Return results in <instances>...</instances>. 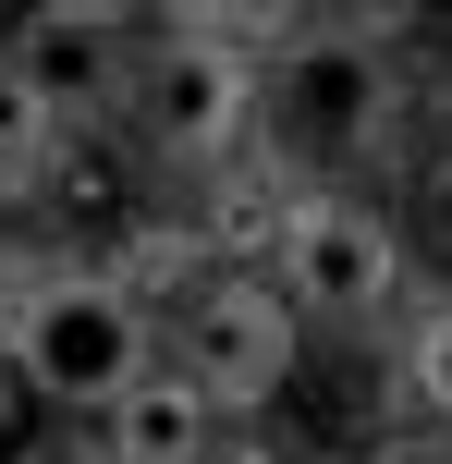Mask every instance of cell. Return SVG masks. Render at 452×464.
<instances>
[{
  "instance_id": "cell-4",
  "label": "cell",
  "mask_w": 452,
  "mask_h": 464,
  "mask_svg": "<svg viewBox=\"0 0 452 464\" xmlns=\"http://www.w3.org/2000/svg\"><path fill=\"white\" fill-rule=\"evenodd\" d=\"M269 281L306 330H367L404 305V220L367 196H282L269 208Z\"/></svg>"
},
{
  "instance_id": "cell-1",
  "label": "cell",
  "mask_w": 452,
  "mask_h": 464,
  "mask_svg": "<svg viewBox=\"0 0 452 464\" xmlns=\"http://www.w3.org/2000/svg\"><path fill=\"white\" fill-rule=\"evenodd\" d=\"M404 122V73H391V37L367 13L293 24L257 73V147L293 171V196H355V171L391 147Z\"/></svg>"
},
{
  "instance_id": "cell-10",
  "label": "cell",
  "mask_w": 452,
  "mask_h": 464,
  "mask_svg": "<svg viewBox=\"0 0 452 464\" xmlns=\"http://www.w3.org/2000/svg\"><path fill=\"white\" fill-rule=\"evenodd\" d=\"M404 392H416V416L452 428V294L416 318V343H404Z\"/></svg>"
},
{
  "instance_id": "cell-2",
  "label": "cell",
  "mask_w": 452,
  "mask_h": 464,
  "mask_svg": "<svg viewBox=\"0 0 452 464\" xmlns=\"http://www.w3.org/2000/svg\"><path fill=\"white\" fill-rule=\"evenodd\" d=\"M0 354L24 367V392H37L49 416H111V403L159 367V305L122 269H49V281H24Z\"/></svg>"
},
{
  "instance_id": "cell-7",
  "label": "cell",
  "mask_w": 452,
  "mask_h": 464,
  "mask_svg": "<svg viewBox=\"0 0 452 464\" xmlns=\"http://www.w3.org/2000/svg\"><path fill=\"white\" fill-rule=\"evenodd\" d=\"M98 440H111V464H220V403L159 354V367L98 416Z\"/></svg>"
},
{
  "instance_id": "cell-11",
  "label": "cell",
  "mask_w": 452,
  "mask_h": 464,
  "mask_svg": "<svg viewBox=\"0 0 452 464\" xmlns=\"http://www.w3.org/2000/svg\"><path fill=\"white\" fill-rule=\"evenodd\" d=\"M404 245H428L440 269H452V147H440L428 171H416V220H404Z\"/></svg>"
},
{
  "instance_id": "cell-14",
  "label": "cell",
  "mask_w": 452,
  "mask_h": 464,
  "mask_svg": "<svg viewBox=\"0 0 452 464\" xmlns=\"http://www.w3.org/2000/svg\"><path fill=\"white\" fill-rule=\"evenodd\" d=\"M24 464H111V440H98V428H49Z\"/></svg>"
},
{
  "instance_id": "cell-5",
  "label": "cell",
  "mask_w": 452,
  "mask_h": 464,
  "mask_svg": "<svg viewBox=\"0 0 452 464\" xmlns=\"http://www.w3.org/2000/svg\"><path fill=\"white\" fill-rule=\"evenodd\" d=\"M159 354L220 403V416H269V403L293 392L306 318L282 305V281H257V269H208V281H184V305L159 318Z\"/></svg>"
},
{
  "instance_id": "cell-9",
  "label": "cell",
  "mask_w": 452,
  "mask_h": 464,
  "mask_svg": "<svg viewBox=\"0 0 452 464\" xmlns=\"http://www.w3.org/2000/svg\"><path fill=\"white\" fill-rule=\"evenodd\" d=\"M49 147H62V122H49V98L24 86L13 62H0V196H37V184H49Z\"/></svg>"
},
{
  "instance_id": "cell-3",
  "label": "cell",
  "mask_w": 452,
  "mask_h": 464,
  "mask_svg": "<svg viewBox=\"0 0 452 464\" xmlns=\"http://www.w3.org/2000/svg\"><path fill=\"white\" fill-rule=\"evenodd\" d=\"M122 135H135L147 171H220L245 135H257V62H245L233 37H208V24L171 13L159 37H147V62H135Z\"/></svg>"
},
{
  "instance_id": "cell-12",
  "label": "cell",
  "mask_w": 452,
  "mask_h": 464,
  "mask_svg": "<svg viewBox=\"0 0 452 464\" xmlns=\"http://www.w3.org/2000/svg\"><path fill=\"white\" fill-rule=\"evenodd\" d=\"M37 440H49V403L24 392V367H13V354H0V464H24Z\"/></svg>"
},
{
  "instance_id": "cell-8",
  "label": "cell",
  "mask_w": 452,
  "mask_h": 464,
  "mask_svg": "<svg viewBox=\"0 0 452 464\" xmlns=\"http://www.w3.org/2000/svg\"><path fill=\"white\" fill-rule=\"evenodd\" d=\"M135 135H62V147H49V208H62V220H98V232H135Z\"/></svg>"
},
{
  "instance_id": "cell-6",
  "label": "cell",
  "mask_w": 452,
  "mask_h": 464,
  "mask_svg": "<svg viewBox=\"0 0 452 464\" xmlns=\"http://www.w3.org/2000/svg\"><path fill=\"white\" fill-rule=\"evenodd\" d=\"M0 62L49 98V122H62V135H111V122L135 111L147 37H135V13H111V0H37V13L0 37Z\"/></svg>"
},
{
  "instance_id": "cell-13",
  "label": "cell",
  "mask_w": 452,
  "mask_h": 464,
  "mask_svg": "<svg viewBox=\"0 0 452 464\" xmlns=\"http://www.w3.org/2000/svg\"><path fill=\"white\" fill-rule=\"evenodd\" d=\"M355 464H452V428H428V416H416V428H380Z\"/></svg>"
},
{
  "instance_id": "cell-15",
  "label": "cell",
  "mask_w": 452,
  "mask_h": 464,
  "mask_svg": "<svg viewBox=\"0 0 452 464\" xmlns=\"http://www.w3.org/2000/svg\"><path fill=\"white\" fill-rule=\"evenodd\" d=\"M13 305H24V281H13V256H0V330H13Z\"/></svg>"
}]
</instances>
